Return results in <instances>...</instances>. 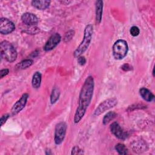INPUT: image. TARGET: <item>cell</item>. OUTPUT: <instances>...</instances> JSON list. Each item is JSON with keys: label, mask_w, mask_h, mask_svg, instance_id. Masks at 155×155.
<instances>
[{"label": "cell", "mask_w": 155, "mask_h": 155, "mask_svg": "<svg viewBox=\"0 0 155 155\" xmlns=\"http://www.w3.org/2000/svg\"><path fill=\"white\" fill-rule=\"evenodd\" d=\"M41 78H42L41 74L39 71H36L33 74L32 80H31V85L34 88L37 89L40 87L41 83Z\"/></svg>", "instance_id": "9a60e30c"}, {"label": "cell", "mask_w": 155, "mask_h": 155, "mask_svg": "<svg viewBox=\"0 0 155 155\" xmlns=\"http://www.w3.org/2000/svg\"><path fill=\"white\" fill-rule=\"evenodd\" d=\"M94 87V81L93 77L89 76L85 79L81 89L78 105L74 116V122L75 124L79 123L85 115L93 97Z\"/></svg>", "instance_id": "6da1fadb"}, {"label": "cell", "mask_w": 155, "mask_h": 155, "mask_svg": "<svg viewBox=\"0 0 155 155\" xmlns=\"http://www.w3.org/2000/svg\"><path fill=\"white\" fill-rule=\"evenodd\" d=\"M60 96V91L59 88L54 87L53 88L51 95H50V102L51 104H54L59 98Z\"/></svg>", "instance_id": "e0dca14e"}, {"label": "cell", "mask_w": 155, "mask_h": 155, "mask_svg": "<svg viewBox=\"0 0 155 155\" xmlns=\"http://www.w3.org/2000/svg\"><path fill=\"white\" fill-rule=\"evenodd\" d=\"M130 33L131 36H137L139 35L140 30L137 26H133L130 28Z\"/></svg>", "instance_id": "44dd1931"}, {"label": "cell", "mask_w": 155, "mask_h": 155, "mask_svg": "<svg viewBox=\"0 0 155 155\" xmlns=\"http://www.w3.org/2000/svg\"><path fill=\"white\" fill-rule=\"evenodd\" d=\"M21 20L24 24L29 26H35L39 21L38 17L31 13H24L21 16Z\"/></svg>", "instance_id": "8fae6325"}, {"label": "cell", "mask_w": 155, "mask_h": 155, "mask_svg": "<svg viewBox=\"0 0 155 155\" xmlns=\"http://www.w3.org/2000/svg\"><path fill=\"white\" fill-rule=\"evenodd\" d=\"M110 128L111 133L119 139L124 140L128 136L127 133L124 131V130L120 127L119 124L116 122L112 123L110 125Z\"/></svg>", "instance_id": "30bf717a"}, {"label": "cell", "mask_w": 155, "mask_h": 155, "mask_svg": "<svg viewBox=\"0 0 155 155\" xmlns=\"http://www.w3.org/2000/svg\"><path fill=\"white\" fill-rule=\"evenodd\" d=\"M74 35V31L73 30H70L68 32H67L65 35L64 36V41L65 42H68L69 41H70L72 38V37H73Z\"/></svg>", "instance_id": "7402d4cb"}, {"label": "cell", "mask_w": 155, "mask_h": 155, "mask_svg": "<svg viewBox=\"0 0 155 155\" xmlns=\"http://www.w3.org/2000/svg\"><path fill=\"white\" fill-rule=\"evenodd\" d=\"M93 33V27L91 24L86 25L84 31V38L77 48L74 50L73 55L74 58H78L81 56L88 48V46L92 39Z\"/></svg>", "instance_id": "7a4b0ae2"}, {"label": "cell", "mask_w": 155, "mask_h": 155, "mask_svg": "<svg viewBox=\"0 0 155 155\" xmlns=\"http://www.w3.org/2000/svg\"><path fill=\"white\" fill-rule=\"evenodd\" d=\"M9 117H10V115L8 114H5L1 116L0 119L1 126H2L5 123V122L7 121V120L8 119Z\"/></svg>", "instance_id": "cb8c5ba5"}, {"label": "cell", "mask_w": 155, "mask_h": 155, "mask_svg": "<svg viewBox=\"0 0 155 155\" xmlns=\"http://www.w3.org/2000/svg\"><path fill=\"white\" fill-rule=\"evenodd\" d=\"M27 27L25 29H24V32L31 34V35H35L38 33L40 31V30L38 27L36 26H29V25H26Z\"/></svg>", "instance_id": "ffe728a7"}, {"label": "cell", "mask_w": 155, "mask_h": 155, "mask_svg": "<svg viewBox=\"0 0 155 155\" xmlns=\"http://www.w3.org/2000/svg\"><path fill=\"white\" fill-rule=\"evenodd\" d=\"M128 51V46L127 42L124 39H119L116 41L113 45L112 51L114 59L120 60L124 58Z\"/></svg>", "instance_id": "277c9868"}, {"label": "cell", "mask_w": 155, "mask_h": 155, "mask_svg": "<svg viewBox=\"0 0 155 155\" xmlns=\"http://www.w3.org/2000/svg\"><path fill=\"white\" fill-rule=\"evenodd\" d=\"M121 68L124 70V71H129V70H131V66L129 64H124L122 67H121Z\"/></svg>", "instance_id": "4316f807"}, {"label": "cell", "mask_w": 155, "mask_h": 155, "mask_svg": "<svg viewBox=\"0 0 155 155\" xmlns=\"http://www.w3.org/2000/svg\"><path fill=\"white\" fill-rule=\"evenodd\" d=\"M83 154L82 150L79 147L75 146L72 148L71 150V154Z\"/></svg>", "instance_id": "603a6c76"}, {"label": "cell", "mask_w": 155, "mask_h": 155, "mask_svg": "<svg viewBox=\"0 0 155 155\" xmlns=\"http://www.w3.org/2000/svg\"><path fill=\"white\" fill-rule=\"evenodd\" d=\"M95 12H96V21L99 24L102 20V9H103V1L98 0L96 1L95 4Z\"/></svg>", "instance_id": "7c38bea8"}, {"label": "cell", "mask_w": 155, "mask_h": 155, "mask_svg": "<svg viewBox=\"0 0 155 155\" xmlns=\"http://www.w3.org/2000/svg\"><path fill=\"white\" fill-rule=\"evenodd\" d=\"M67 129V124L64 122H61L56 124L54 130V142L56 145L61 144L64 140Z\"/></svg>", "instance_id": "8992f818"}, {"label": "cell", "mask_w": 155, "mask_h": 155, "mask_svg": "<svg viewBox=\"0 0 155 155\" xmlns=\"http://www.w3.org/2000/svg\"><path fill=\"white\" fill-rule=\"evenodd\" d=\"M32 64H33V61L31 59H26L22 61L19 63H18L16 65V68L19 70H24L30 67Z\"/></svg>", "instance_id": "2e32d148"}, {"label": "cell", "mask_w": 155, "mask_h": 155, "mask_svg": "<svg viewBox=\"0 0 155 155\" xmlns=\"http://www.w3.org/2000/svg\"><path fill=\"white\" fill-rule=\"evenodd\" d=\"M61 40V36L59 33H56L53 34L45 44L44 46V50L46 51L53 50L58 45Z\"/></svg>", "instance_id": "9c48e42d"}, {"label": "cell", "mask_w": 155, "mask_h": 155, "mask_svg": "<svg viewBox=\"0 0 155 155\" xmlns=\"http://www.w3.org/2000/svg\"><path fill=\"white\" fill-rule=\"evenodd\" d=\"M153 76H154V68L153 69Z\"/></svg>", "instance_id": "83f0119b"}, {"label": "cell", "mask_w": 155, "mask_h": 155, "mask_svg": "<svg viewBox=\"0 0 155 155\" xmlns=\"http://www.w3.org/2000/svg\"><path fill=\"white\" fill-rule=\"evenodd\" d=\"M15 29L14 23L5 18L0 19V33L2 35H8L12 33Z\"/></svg>", "instance_id": "52a82bcc"}, {"label": "cell", "mask_w": 155, "mask_h": 155, "mask_svg": "<svg viewBox=\"0 0 155 155\" xmlns=\"http://www.w3.org/2000/svg\"><path fill=\"white\" fill-rule=\"evenodd\" d=\"M116 113L114 111H109L108 112L104 117L102 122L104 125L108 124L110 121L113 120L116 116Z\"/></svg>", "instance_id": "ac0fdd59"}, {"label": "cell", "mask_w": 155, "mask_h": 155, "mask_svg": "<svg viewBox=\"0 0 155 155\" xmlns=\"http://www.w3.org/2000/svg\"><path fill=\"white\" fill-rule=\"evenodd\" d=\"M28 98V94L27 93H24L22 95L21 98L15 103L11 110V113L13 116L18 114L25 107Z\"/></svg>", "instance_id": "ba28073f"}, {"label": "cell", "mask_w": 155, "mask_h": 155, "mask_svg": "<svg viewBox=\"0 0 155 155\" xmlns=\"http://www.w3.org/2000/svg\"><path fill=\"white\" fill-rule=\"evenodd\" d=\"M1 55L2 58L9 62H14L17 58V51L13 45L7 41L1 43Z\"/></svg>", "instance_id": "3957f363"}, {"label": "cell", "mask_w": 155, "mask_h": 155, "mask_svg": "<svg viewBox=\"0 0 155 155\" xmlns=\"http://www.w3.org/2000/svg\"><path fill=\"white\" fill-rule=\"evenodd\" d=\"M139 94L140 96L147 102H151L154 98V95L148 89L145 87L140 88Z\"/></svg>", "instance_id": "5bb4252c"}, {"label": "cell", "mask_w": 155, "mask_h": 155, "mask_svg": "<svg viewBox=\"0 0 155 155\" xmlns=\"http://www.w3.org/2000/svg\"><path fill=\"white\" fill-rule=\"evenodd\" d=\"M78 58V62L80 65H84L86 63V59L83 56H80L77 58Z\"/></svg>", "instance_id": "d4e9b609"}, {"label": "cell", "mask_w": 155, "mask_h": 155, "mask_svg": "<svg viewBox=\"0 0 155 155\" xmlns=\"http://www.w3.org/2000/svg\"><path fill=\"white\" fill-rule=\"evenodd\" d=\"M115 149L116 150V151L119 154H122V155H125L128 154V150L127 148V147H125V145L119 143L117 144L115 146Z\"/></svg>", "instance_id": "d6986e66"}, {"label": "cell", "mask_w": 155, "mask_h": 155, "mask_svg": "<svg viewBox=\"0 0 155 155\" xmlns=\"http://www.w3.org/2000/svg\"><path fill=\"white\" fill-rule=\"evenodd\" d=\"M50 1L48 0H42V1H39V0H35L31 1V5L41 10H44L46 8H47L50 4Z\"/></svg>", "instance_id": "4fadbf2b"}, {"label": "cell", "mask_w": 155, "mask_h": 155, "mask_svg": "<svg viewBox=\"0 0 155 155\" xmlns=\"http://www.w3.org/2000/svg\"><path fill=\"white\" fill-rule=\"evenodd\" d=\"M117 104V99L115 97L108 98L103 102H102L96 108L94 111L93 115L95 116H97L102 113H104L108 110L113 108Z\"/></svg>", "instance_id": "5b68a950"}, {"label": "cell", "mask_w": 155, "mask_h": 155, "mask_svg": "<svg viewBox=\"0 0 155 155\" xmlns=\"http://www.w3.org/2000/svg\"><path fill=\"white\" fill-rule=\"evenodd\" d=\"M9 73V70L7 68H5V69H2L0 71V78L2 79L3 78L4 76H5L6 75H7Z\"/></svg>", "instance_id": "484cf974"}]
</instances>
